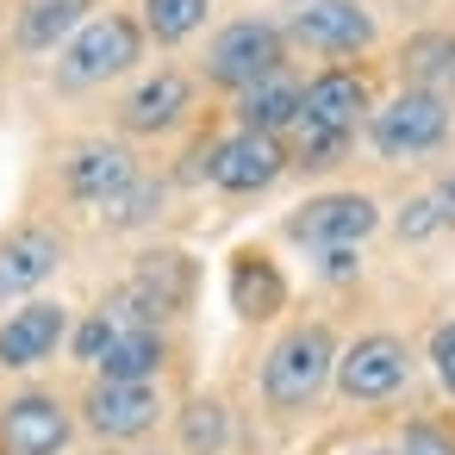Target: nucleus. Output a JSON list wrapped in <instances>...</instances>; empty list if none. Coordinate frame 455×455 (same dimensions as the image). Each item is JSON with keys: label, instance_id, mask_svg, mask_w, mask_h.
Wrapping results in <instances>:
<instances>
[{"label": "nucleus", "instance_id": "nucleus-1", "mask_svg": "<svg viewBox=\"0 0 455 455\" xmlns=\"http://www.w3.org/2000/svg\"><path fill=\"white\" fill-rule=\"evenodd\" d=\"M331 374H337V331L324 318H293L268 343L256 387H262V405L268 411L293 418V411H312L318 405V393L331 387Z\"/></svg>", "mask_w": 455, "mask_h": 455}, {"label": "nucleus", "instance_id": "nucleus-2", "mask_svg": "<svg viewBox=\"0 0 455 455\" xmlns=\"http://www.w3.org/2000/svg\"><path fill=\"white\" fill-rule=\"evenodd\" d=\"M144 26H138V13H125V7H107V13H94L63 51H57V63H51V88L57 94H94V88H107V82H125V76H138L144 69Z\"/></svg>", "mask_w": 455, "mask_h": 455}, {"label": "nucleus", "instance_id": "nucleus-3", "mask_svg": "<svg viewBox=\"0 0 455 455\" xmlns=\"http://www.w3.org/2000/svg\"><path fill=\"white\" fill-rule=\"evenodd\" d=\"M293 63V44L281 32V20H262V13H237L225 26H212L206 38V57H200V82L219 88V94H243L256 82H268L275 69Z\"/></svg>", "mask_w": 455, "mask_h": 455}, {"label": "nucleus", "instance_id": "nucleus-4", "mask_svg": "<svg viewBox=\"0 0 455 455\" xmlns=\"http://www.w3.org/2000/svg\"><path fill=\"white\" fill-rule=\"evenodd\" d=\"M380 225H387V212H380L374 194H362V188H331V194L299 200V206L281 219V237L299 243V250H362Z\"/></svg>", "mask_w": 455, "mask_h": 455}, {"label": "nucleus", "instance_id": "nucleus-5", "mask_svg": "<svg viewBox=\"0 0 455 455\" xmlns=\"http://www.w3.org/2000/svg\"><path fill=\"white\" fill-rule=\"evenodd\" d=\"M287 44L306 51V57H324V63H349L362 51H374L380 38V20L368 0H299V7L281 20Z\"/></svg>", "mask_w": 455, "mask_h": 455}, {"label": "nucleus", "instance_id": "nucleus-6", "mask_svg": "<svg viewBox=\"0 0 455 455\" xmlns=\"http://www.w3.org/2000/svg\"><path fill=\"white\" fill-rule=\"evenodd\" d=\"M194 100H200V76L156 63V69L132 76V88L113 107V125H119V138H169L194 119Z\"/></svg>", "mask_w": 455, "mask_h": 455}, {"label": "nucleus", "instance_id": "nucleus-7", "mask_svg": "<svg viewBox=\"0 0 455 455\" xmlns=\"http://www.w3.org/2000/svg\"><path fill=\"white\" fill-rule=\"evenodd\" d=\"M449 125H455L449 100L418 94V88H399L393 100H380V107L368 113V132H362V138H368L374 156H387V163H418V156L443 150Z\"/></svg>", "mask_w": 455, "mask_h": 455}, {"label": "nucleus", "instance_id": "nucleus-8", "mask_svg": "<svg viewBox=\"0 0 455 455\" xmlns=\"http://www.w3.org/2000/svg\"><path fill=\"white\" fill-rule=\"evenodd\" d=\"M144 175V163H138V150H132V138H76L69 150H63V163H57V188H63V200L69 206H82V212H100L113 194H125L132 181Z\"/></svg>", "mask_w": 455, "mask_h": 455}, {"label": "nucleus", "instance_id": "nucleus-9", "mask_svg": "<svg viewBox=\"0 0 455 455\" xmlns=\"http://www.w3.org/2000/svg\"><path fill=\"white\" fill-rule=\"evenodd\" d=\"M76 418L100 443H144L169 418V393H163V380H100L94 374Z\"/></svg>", "mask_w": 455, "mask_h": 455}, {"label": "nucleus", "instance_id": "nucleus-10", "mask_svg": "<svg viewBox=\"0 0 455 455\" xmlns=\"http://www.w3.org/2000/svg\"><path fill=\"white\" fill-rule=\"evenodd\" d=\"M69 262V237L51 225V219H20L0 231V306H26L38 299Z\"/></svg>", "mask_w": 455, "mask_h": 455}, {"label": "nucleus", "instance_id": "nucleus-11", "mask_svg": "<svg viewBox=\"0 0 455 455\" xmlns=\"http://www.w3.org/2000/svg\"><path fill=\"white\" fill-rule=\"evenodd\" d=\"M405 380H411V343L393 337V331H362L355 343L337 349L331 387H337L349 405H380V399L405 393Z\"/></svg>", "mask_w": 455, "mask_h": 455}, {"label": "nucleus", "instance_id": "nucleus-12", "mask_svg": "<svg viewBox=\"0 0 455 455\" xmlns=\"http://www.w3.org/2000/svg\"><path fill=\"white\" fill-rule=\"evenodd\" d=\"M374 113V88L355 63H324L318 76H306V100H299V125L293 132H324V138H362ZM287 132V138H293Z\"/></svg>", "mask_w": 455, "mask_h": 455}, {"label": "nucleus", "instance_id": "nucleus-13", "mask_svg": "<svg viewBox=\"0 0 455 455\" xmlns=\"http://www.w3.org/2000/svg\"><path fill=\"white\" fill-rule=\"evenodd\" d=\"M76 405L51 387H20L0 399V449L7 455H63L76 443Z\"/></svg>", "mask_w": 455, "mask_h": 455}, {"label": "nucleus", "instance_id": "nucleus-14", "mask_svg": "<svg viewBox=\"0 0 455 455\" xmlns=\"http://www.w3.org/2000/svg\"><path fill=\"white\" fill-rule=\"evenodd\" d=\"M69 331H76V312L63 299H26L0 318V374H32L44 368L57 349H69Z\"/></svg>", "mask_w": 455, "mask_h": 455}, {"label": "nucleus", "instance_id": "nucleus-15", "mask_svg": "<svg viewBox=\"0 0 455 455\" xmlns=\"http://www.w3.org/2000/svg\"><path fill=\"white\" fill-rule=\"evenodd\" d=\"M287 169H293L287 138L225 132V138H219V150H212V188H219V194H231V200H256V194H268Z\"/></svg>", "mask_w": 455, "mask_h": 455}, {"label": "nucleus", "instance_id": "nucleus-16", "mask_svg": "<svg viewBox=\"0 0 455 455\" xmlns=\"http://www.w3.org/2000/svg\"><path fill=\"white\" fill-rule=\"evenodd\" d=\"M125 287H132V293L150 306V318L169 331V324L194 306V293H200V262H194L188 250H175V243H150V250L132 256Z\"/></svg>", "mask_w": 455, "mask_h": 455}, {"label": "nucleus", "instance_id": "nucleus-17", "mask_svg": "<svg viewBox=\"0 0 455 455\" xmlns=\"http://www.w3.org/2000/svg\"><path fill=\"white\" fill-rule=\"evenodd\" d=\"M225 287H231V312H237L243 324H262V318L287 312V275H281V262H275L268 250H256V243H243V250L231 256Z\"/></svg>", "mask_w": 455, "mask_h": 455}, {"label": "nucleus", "instance_id": "nucleus-18", "mask_svg": "<svg viewBox=\"0 0 455 455\" xmlns=\"http://www.w3.org/2000/svg\"><path fill=\"white\" fill-rule=\"evenodd\" d=\"M299 100H306V82H299V69L287 63V69H275L268 82H256V88H243V94L231 100V119H237V132H262V138H287V132L299 125Z\"/></svg>", "mask_w": 455, "mask_h": 455}, {"label": "nucleus", "instance_id": "nucleus-19", "mask_svg": "<svg viewBox=\"0 0 455 455\" xmlns=\"http://www.w3.org/2000/svg\"><path fill=\"white\" fill-rule=\"evenodd\" d=\"M88 20H94V0H26L13 13V51L20 57H57Z\"/></svg>", "mask_w": 455, "mask_h": 455}, {"label": "nucleus", "instance_id": "nucleus-20", "mask_svg": "<svg viewBox=\"0 0 455 455\" xmlns=\"http://www.w3.org/2000/svg\"><path fill=\"white\" fill-rule=\"evenodd\" d=\"M399 88L455 100V32H443V26L411 32V38L399 44Z\"/></svg>", "mask_w": 455, "mask_h": 455}, {"label": "nucleus", "instance_id": "nucleus-21", "mask_svg": "<svg viewBox=\"0 0 455 455\" xmlns=\"http://www.w3.org/2000/svg\"><path fill=\"white\" fill-rule=\"evenodd\" d=\"M169 194H175V181L169 175H138L125 194H113L94 219H100V231H113V237H144V231H156L163 225V212H169Z\"/></svg>", "mask_w": 455, "mask_h": 455}, {"label": "nucleus", "instance_id": "nucleus-22", "mask_svg": "<svg viewBox=\"0 0 455 455\" xmlns=\"http://www.w3.org/2000/svg\"><path fill=\"white\" fill-rule=\"evenodd\" d=\"M169 362H175V343H169V331H119V343L100 355V380H163L169 374Z\"/></svg>", "mask_w": 455, "mask_h": 455}, {"label": "nucleus", "instance_id": "nucleus-23", "mask_svg": "<svg viewBox=\"0 0 455 455\" xmlns=\"http://www.w3.org/2000/svg\"><path fill=\"white\" fill-rule=\"evenodd\" d=\"M132 13H138V26L156 51H175V44H188L212 26V0H138Z\"/></svg>", "mask_w": 455, "mask_h": 455}, {"label": "nucleus", "instance_id": "nucleus-24", "mask_svg": "<svg viewBox=\"0 0 455 455\" xmlns=\"http://www.w3.org/2000/svg\"><path fill=\"white\" fill-rule=\"evenodd\" d=\"M175 430H181V455H225V443H231V411H225V399L200 393V399H188V405L175 411Z\"/></svg>", "mask_w": 455, "mask_h": 455}, {"label": "nucleus", "instance_id": "nucleus-25", "mask_svg": "<svg viewBox=\"0 0 455 455\" xmlns=\"http://www.w3.org/2000/svg\"><path fill=\"white\" fill-rule=\"evenodd\" d=\"M113 343H119V324H113L100 306H94V312H82V318H76V331H69V355H76L82 368H100V355H107Z\"/></svg>", "mask_w": 455, "mask_h": 455}, {"label": "nucleus", "instance_id": "nucleus-26", "mask_svg": "<svg viewBox=\"0 0 455 455\" xmlns=\"http://www.w3.org/2000/svg\"><path fill=\"white\" fill-rule=\"evenodd\" d=\"M393 231H399V243H430L436 231H449V219H443L436 194H411V200L393 212Z\"/></svg>", "mask_w": 455, "mask_h": 455}, {"label": "nucleus", "instance_id": "nucleus-27", "mask_svg": "<svg viewBox=\"0 0 455 455\" xmlns=\"http://www.w3.org/2000/svg\"><path fill=\"white\" fill-rule=\"evenodd\" d=\"M393 455H455V424L443 418H411L393 443Z\"/></svg>", "mask_w": 455, "mask_h": 455}, {"label": "nucleus", "instance_id": "nucleus-28", "mask_svg": "<svg viewBox=\"0 0 455 455\" xmlns=\"http://www.w3.org/2000/svg\"><path fill=\"white\" fill-rule=\"evenodd\" d=\"M430 368H436V387L455 399V318H443L430 331Z\"/></svg>", "mask_w": 455, "mask_h": 455}, {"label": "nucleus", "instance_id": "nucleus-29", "mask_svg": "<svg viewBox=\"0 0 455 455\" xmlns=\"http://www.w3.org/2000/svg\"><path fill=\"white\" fill-rule=\"evenodd\" d=\"M318 275H324L331 287L362 281V250H318Z\"/></svg>", "mask_w": 455, "mask_h": 455}, {"label": "nucleus", "instance_id": "nucleus-30", "mask_svg": "<svg viewBox=\"0 0 455 455\" xmlns=\"http://www.w3.org/2000/svg\"><path fill=\"white\" fill-rule=\"evenodd\" d=\"M430 194H436V206H443V219L455 225V169H449V175H443V181H436Z\"/></svg>", "mask_w": 455, "mask_h": 455}, {"label": "nucleus", "instance_id": "nucleus-31", "mask_svg": "<svg viewBox=\"0 0 455 455\" xmlns=\"http://www.w3.org/2000/svg\"><path fill=\"white\" fill-rule=\"evenodd\" d=\"M349 455H393V449H380V443H362V449H349Z\"/></svg>", "mask_w": 455, "mask_h": 455}, {"label": "nucleus", "instance_id": "nucleus-32", "mask_svg": "<svg viewBox=\"0 0 455 455\" xmlns=\"http://www.w3.org/2000/svg\"><path fill=\"white\" fill-rule=\"evenodd\" d=\"M0 455H7V449H0Z\"/></svg>", "mask_w": 455, "mask_h": 455}]
</instances>
